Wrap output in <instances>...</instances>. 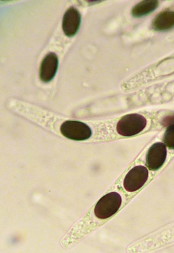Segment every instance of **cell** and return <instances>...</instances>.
Instances as JSON below:
<instances>
[{"mask_svg": "<svg viewBox=\"0 0 174 253\" xmlns=\"http://www.w3.org/2000/svg\"><path fill=\"white\" fill-rule=\"evenodd\" d=\"M147 125V120L143 115L132 113L125 115L117 125V131L125 137H131L140 133Z\"/></svg>", "mask_w": 174, "mask_h": 253, "instance_id": "cell-1", "label": "cell"}, {"mask_svg": "<svg viewBox=\"0 0 174 253\" xmlns=\"http://www.w3.org/2000/svg\"><path fill=\"white\" fill-rule=\"evenodd\" d=\"M122 204V198L117 192H112L103 196L94 208V214L100 219H106L116 213Z\"/></svg>", "mask_w": 174, "mask_h": 253, "instance_id": "cell-2", "label": "cell"}, {"mask_svg": "<svg viewBox=\"0 0 174 253\" xmlns=\"http://www.w3.org/2000/svg\"><path fill=\"white\" fill-rule=\"evenodd\" d=\"M62 134L75 141H85L92 136V129L86 123L76 121H67L60 126Z\"/></svg>", "mask_w": 174, "mask_h": 253, "instance_id": "cell-3", "label": "cell"}, {"mask_svg": "<svg viewBox=\"0 0 174 253\" xmlns=\"http://www.w3.org/2000/svg\"><path fill=\"white\" fill-rule=\"evenodd\" d=\"M148 177V169L143 166H137L131 169L125 176L123 185L127 191L135 192L143 187Z\"/></svg>", "mask_w": 174, "mask_h": 253, "instance_id": "cell-4", "label": "cell"}, {"mask_svg": "<svg viewBox=\"0 0 174 253\" xmlns=\"http://www.w3.org/2000/svg\"><path fill=\"white\" fill-rule=\"evenodd\" d=\"M167 157L165 143H156L149 149L146 155L147 167L151 170H158L164 165Z\"/></svg>", "mask_w": 174, "mask_h": 253, "instance_id": "cell-5", "label": "cell"}, {"mask_svg": "<svg viewBox=\"0 0 174 253\" xmlns=\"http://www.w3.org/2000/svg\"><path fill=\"white\" fill-rule=\"evenodd\" d=\"M82 15L80 11L75 7H70L67 10L62 21V29L68 37H73L80 29Z\"/></svg>", "mask_w": 174, "mask_h": 253, "instance_id": "cell-6", "label": "cell"}, {"mask_svg": "<svg viewBox=\"0 0 174 253\" xmlns=\"http://www.w3.org/2000/svg\"><path fill=\"white\" fill-rule=\"evenodd\" d=\"M58 58L56 54L50 52L44 58L40 69V78L42 82L48 83L52 80L57 72Z\"/></svg>", "mask_w": 174, "mask_h": 253, "instance_id": "cell-7", "label": "cell"}, {"mask_svg": "<svg viewBox=\"0 0 174 253\" xmlns=\"http://www.w3.org/2000/svg\"><path fill=\"white\" fill-rule=\"evenodd\" d=\"M152 26L157 31H167L174 28V11H163L153 20Z\"/></svg>", "mask_w": 174, "mask_h": 253, "instance_id": "cell-8", "label": "cell"}, {"mask_svg": "<svg viewBox=\"0 0 174 253\" xmlns=\"http://www.w3.org/2000/svg\"><path fill=\"white\" fill-rule=\"evenodd\" d=\"M158 5V1H142L132 8L131 11V15L137 18L144 17L155 11Z\"/></svg>", "mask_w": 174, "mask_h": 253, "instance_id": "cell-9", "label": "cell"}, {"mask_svg": "<svg viewBox=\"0 0 174 253\" xmlns=\"http://www.w3.org/2000/svg\"><path fill=\"white\" fill-rule=\"evenodd\" d=\"M163 141L166 146L174 149V125H170L167 127L164 135Z\"/></svg>", "mask_w": 174, "mask_h": 253, "instance_id": "cell-10", "label": "cell"}, {"mask_svg": "<svg viewBox=\"0 0 174 253\" xmlns=\"http://www.w3.org/2000/svg\"><path fill=\"white\" fill-rule=\"evenodd\" d=\"M163 124L166 126V125H174V115L173 116H169L167 117V118L164 119Z\"/></svg>", "mask_w": 174, "mask_h": 253, "instance_id": "cell-11", "label": "cell"}]
</instances>
